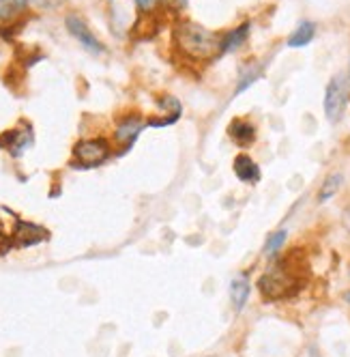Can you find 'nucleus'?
Instances as JSON below:
<instances>
[{"label": "nucleus", "mask_w": 350, "mask_h": 357, "mask_svg": "<svg viewBox=\"0 0 350 357\" xmlns=\"http://www.w3.org/2000/svg\"><path fill=\"white\" fill-rule=\"evenodd\" d=\"M314 35H316V24L305 20V22H301V24H299V26L290 33V37H288V47H303V45L312 43Z\"/></svg>", "instance_id": "obj_14"}, {"label": "nucleus", "mask_w": 350, "mask_h": 357, "mask_svg": "<svg viewBox=\"0 0 350 357\" xmlns=\"http://www.w3.org/2000/svg\"><path fill=\"white\" fill-rule=\"evenodd\" d=\"M65 26H67V31H69V35L76 39L86 52H90L93 56H102L104 52H106V45L97 39V35L88 29V24L80 17V15H76V13H69L67 17H65Z\"/></svg>", "instance_id": "obj_5"}, {"label": "nucleus", "mask_w": 350, "mask_h": 357, "mask_svg": "<svg viewBox=\"0 0 350 357\" xmlns=\"http://www.w3.org/2000/svg\"><path fill=\"white\" fill-rule=\"evenodd\" d=\"M262 73H264V65H260V63L247 65V67L241 71V75H239V84H237V89H234V95H241L243 91H247L256 80L262 78Z\"/></svg>", "instance_id": "obj_16"}, {"label": "nucleus", "mask_w": 350, "mask_h": 357, "mask_svg": "<svg viewBox=\"0 0 350 357\" xmlns=\"http://www.w3.org/2000/svg\"><path fill=\"white\" fill-rule=\"evenodd\" d=\"M35 142V134H33V127L26 125H19L15 130H9L0 136V146L7 149L13 158H22Z\"/></svg>", "instance_id": "obj_7"}, {"label": "nucleus", "mask_w": 350, "mask_h": 357, "mask_svg": "<svg viewBox=\"0 0 350 357\" xmlns=\"http://www.w3.org/2000/svg\"><path fill=\"white\" fill-rule=\"evenodd\" d=\"M11 245H13V243H11V237H7V235L0 233V254H5Z\"/></svg>", "instance_id": "obj_20"}, {"label": "nucleus", "mask_w": 350, "mask_h": 357, "mask_svg": "<svg viewBox=\"0 0 350 357\" xmlns=\"http://www.w3.org/2000/svg\"><path fill=\"white\" fill-rule=\"evenodd\" d=\"M286 239H288V233L284 231V228H280V231L271 233V235H269V239H267V243H264V257L273 259L275 254H278V252L284 248Z\"/></svg>", "instance_id": "obj_17"}, {"label": "nucleus", "mask_w": 350, "mask_h": 357, "mask_svg": "<svg viewBox=\"0 0 350 357\" xmlns=\"http://www.w3.org/2000/svg\"><path fill=\"white\" fill-rule=\"evenodd\" d=\"M310 278V265L301 248L288 252L258 278V291L267 301L292 299L301 293Z\"/></svg>", "instance_id": "obj_1"}, {"label": "nucleus", "mask_w": 350, "mask_h": 357, "mask_svg": "<svg viewBox=\"0 0 350 357\" xmlns=\"http://www.w3.org/2000/svg\"><path fill=\"white\" fill-rule=\"evenodd\" d=\"M342 222H344V226H346V231L350 233V209H346V213H344Z\"/></svg>", "instance_id": "obj_21"}, {"label": "nucleus", "mask_w": 350, "mask_h": 357, "mask_svg": "<svg viewBox=\"0 0 350 357\" xmlns=\"http://www.w3.org/2000/svg\"><path fill=\"white\" fill-rule=\"evenodd\" d=\"M47 239H49V233L43 226H37L33 222H24V220H15L13 233H11V243L15 248H33Z\"/></svg>", "instance_id": "obj_8"}, {"label": "nucleus", "mask_w": 350, "mask_h": 357, "mask_svg": "<svg viewBox=\"0 0 350 357\" xmlns=\"http://www.w3.org/2000/svg\"><path fill=\"white\" fill-rule=\"evenodd\" d=\"M344 299H346V303L350 305V291H344Z\"/></svg>", "instance_id": "obj_22"}, {"label": "nucleus", "mask_w": 350, "mask_h": 357, "mask_svg": "<svg viewBox=\"0 0 350 357\" xmlns=\"http://www.w3.org/2000/svg\"><path fill=\"white\" fill-rule=\"evenodd\" d=\"M249 29H252V24L243 22V24H239L237 29L228 31L226 35H221V54H228V52L239 50L249 37Z\"/></svg>", "instance_id": "obj_12"}, {"label": "nucleus", "mask_w": 350, "mask_h": 357, "mask_svg": "<svg viewBox=\"0 0 350 357\" xmlns=\"http://www.w3.org/2000/svg\"><path fill=\"white\" fill-rule=\"evenodd\" d=\"M31 0H0V29H11L19 24V17L26 13Z\"/></svg>", "instance_id": "obj_10"}, {"label": "nucleus", "mask_w": 350, "mask_h": 357, "mask_svg": "<svg viewBox=\"0 0 350 357\" xmlns=\"http://www.w3.org/2000/svg\"><path fill=\"white\" fill-rule=\"evenodd\" d=\"M31 3L37 7V9H56L63 0H31Z\"/></svg>", "instance_id": "obj_19"}, {"label": "nucleus", "mask_w": 350, "mask_h": 357, "mask_svg": "<svg viewBox=\"0 0 350 357\" xmlns=\"http://www.w3.org/2000/svg\"><path fill=\"white\" fill-rule=\"evenodd\" d=\"M174 45L179 47L181 56L191 63H207L221 56V35L200 26L191 20L177 22L172 33Z\"/></svg>", "instance_id": "obj_2"}, {"label": "nucleus", "mask_w": 350, "mask_h": 357, "mask_svg": "<svg viewBox=\"0 0 350 357\" xmlns=\"http://www.w3.org/2000/svg\"><path fill=\"white\" fill-rule=\"evenodd\" d=\"M232 170H234V174H237V178L241 183H249V185H256L260 181V176H262L260 166L249 155H245V153H241V155L234 158Z\"/></svg>", "instance_id": "obj_9"}, {"label": "nucleus", "mask_w": 350, "mask_h": 357, "mask_svg": "<svg viewBox=\"0 0 350 357\" xmlns=\"http://www.w3.org/2000/svg\"><path fill=\"white\" fill-rule=\"evenodd\" d=\"M146 127V121L138 114H127V116H122L118 123H116V130H114V140L116 144H120V153L118 155H122V153H127L134 142L138 140V136L142 134V130Z\"/></svg>", "instance_id": "obj_6"}, {"label": "nucleus", "mask_w": 350, "mask_h": 357, "mask_svg": "<svg viewBox=\"0 0 350 357\" xmlns=\"http://www.w3.org/2000/svg\"><path fill=\"white\" fill-rule=\"evenodd\" d=\"M342 185H344V174L342 172H331L327 178H324L320 190H318V202H320V205H322V202H329L333 196H337Z\"/></svg>", "instance_id": "obj_15"}, {"label": "nucleus", "mask_w": 350, "mask_h": 357, "mask_svg": "<svg viewBox=\"0 0 350 357\" xmlns=\"http://www.w3.org/2000/svg\"><path fill=\"white\" fill-rule=\"evenodd\" d=\"M249 291H252V287H249L247 278L241 275V278H234L230 282V299H232V308L234 312H241L245 308V303L249 299Z\"/></svg>", "instance_id": "obj_13"}, {"label": "nucleus", "mask_w": 350, "mask_h": 357, "mask_svg": "<svg viewBox=\"0 0 350 357\" xmlns=\"http://www.w3.org/2000/svg\"><path fill=\"white\" fill-rule=\"evenodd\" d=\"M112 158V144L106 138H88L73 144V162L76 168H97Z\"/></svg>", "instance_id": "obj_3"}, {"label": "nucleus", "mask_w": 350, "mask_h": 357, "mask_svg": "<svg viewBox=\"0 0 350 357\" xmlns=\"http://www.w3.org/2000/svg\"><path fill=\"white\" fill-rule=\"evenodd\" d=\"M348 93H350V80L344 73H337L329 80L327 89H324V116L329 123H340L348 104Z\"/></svg>", "instance_id": "obj_4"}, {"label": "nucleus", "mask_w": 350, "mask_h": 357, "mask_svg": "<svg viewBox=\"0 0 350 357\" xmlns=\"http://www.w3.org/2000/svg\"><path fill=\"white\" fill-rule=\"evenodd\" d=\"M159 3H164V0H136V5L142 13H148V11H155L159 7Z\"/></svg>", "instance_id": "obj_18"}, {"label": "nucleus", "mask_w": 350, "mask_h": 357, "mask_svg": "<svg viewBox=\"0 0 350 357\" xmlns=\"http://www.w3.org/2000/svg\"><path fill=\"white\" fill-rule=\"evenodd\" d=\"M348 275H350V267H348Z\"/></svg>", "instance_id": "obj_24"}, {"label": "nucleus", "mask_w": 350, "mask_h": 357, "mask_svg": "<svg viewBox=\"0 0 350 357\" xmlns=\"http://www.w3.org/2000/svg\"><path fill=\"white\" fill-rule=\"evenodd\" d=\"M228 136L232 138V142L237 146L247 149L256 142V127H254V123H249L245 119H234L228 125Z\"/></svg>", "instance_id": "obj_11"}, {"label": "nucleus", "mask_w": 350, "mask_h": 357, "mask_svg": "<svg viewBox=\"0 0 350 357\" xmlns=\"http://www.w3.org/2000/svg\"><path fill=\"white\" fill-rule=\"evenodd\" d=\"M348 80H350V67H348Z\"/></svg>", "instance_id": "obj_23"}]
</instances>
